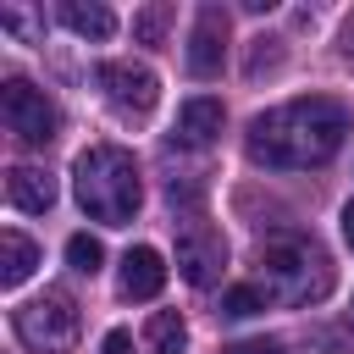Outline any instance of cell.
I'll use <instances>...</instances> for the list:
<instances>
[{"label":"cell","instance_id":"6da1fadb","mask_svg":"<svg viewBox=\"0 0 354 354\" xmlns=\"http://www.w3.org/2000/svg\"><path fill=\"white\" fill-rule=\"evenodd\" d=\"M343 133H348V105L326 100V94H304V100L260 111L249 122V133H243V149H249L254 166L304 171V166L332 160L343 149Z\"/></svg>","mask_w":354,"mask_h":354},{"label":"cell","instance_id":"7a4b0ae2","mask_svg":"<svg viewBox=\"0 0 354 354\" xmlns=\"http://www.w3.org/2000/svg\"><path fill=\"white\" fill-rule=\"evenodd\" d=\"M72 194H77V205H83L88 221L127 227L138 216V199H144L138 160L122 144H94V149H83L72 160Z\"/></svg>","mask_w":354,"mask_h":354},{"label":"cell","instance_id":"3957f363","mask_svg":"<svg viewBox=\"0 0 354 354\" xmlns=\"http://www.w3.org/2000/svg\"><path fill=\"white\" fill-rule=\"evenodd\" d=\"M17 337L28 343V348H39V354H61V348H72L77 343V304H72V293H61V288H44L39 299H28L17 315Z\"/></svg>","mask_w":354,"mask_h":354},{"label":"cell","instance_id":"277c9868","mask_svg":"<svg viewBox=\"0 0 354 354\" xmlns=\"http://www.w3.org/2000/svg\"><path fill=\"white\" fill-rule=\"evenodd\" d=\"M0 122H6L28 149H44V144L55 138V127H61V111L44 100V88H33L28 77H11V83L0 88Z\"/></svg>","mask_w":354,"mask_h":354},{"label":"cell","instance_id":"5b68a950","mask_svg":"<svg viewBox=\"0 0 354 354\" xmlns=\"http://www.w3.org/2000/svg\"><path fill=\"white\" fill-rule=\"evenodd\" d=\"M227 266V243L210 221H183L177 227V271L188 288H210Z\"/></svg>","mask_w":354,"mask_h":354},{"label":"cell","instance_id":"8992f818","mask_svg":"<svg viewBox=\"0 0 354 354\" xmlns=\"http://www.w3.org/2000/svg\"><path fill=\"white\" fill-rule=\"evenodd\" d=\"M100 88H105L111 105L127 111V116H144V111L160 100V77H155L149 66H138V61H105V66H100Z\"/></svg>","mask_w":354,"mask_h":354},{"label":"cell","instance_id":"52a82bcc","mask_svg":"<svg viewBox=\"0 0 354 354\" xmlns=\"http://www.w3.org/2000/svg\"><path fill=\"white\" fill-rule=\"evenodd\" d=\"M221 61H227V11L205 6L199 22H194V33H188V72L194 77H216Z\"/></svg>","mask_w":354,"mask_h":354},{"label":"cell","instance_id":"ba28073f","mask_svg":"<svg viewBox=\"0 0 354 354\" xmlns=\"http://www.w3.org/2000/svg\"><path fill=\"white\" fill-rule=\"evenodd\" d=\"M216 133H221V100L194 94V100L177 105V127H171V138H177L183 149H205V144H216Z\"/></svg>","mask_w":354,"mask_h":354},{"label":"cell","instance_id":"9c48e42d","mask_svg":"<svg viewBox=\"0 0 354 354\" xmlns=\"http://www.w3.org/2000/svg\"><path fill=\"white\" fill-rule=\"evenodd\" d=\"M260 266L282 282V293H293V299H304V266H321L315 254H310V243H299V238H282V243H266L260 249Z\"/></svg>","mask_w":354,"mask_h":354},{"label":"cell","instance_id":"30bf717a","mask_svg":"<svg viewBox=\"0 0 354 354\" xmlns=\"http://www.w3.org/2000/svg\"><path fill=\"white\" fill-rule=\"evenodd\" d=\"M160 288H166V260H160V249H149V243L127 249V254H122V293H127V299H155Z\"/></svg>","mask_w":354,"mask_h":354},{"label":"cell","instance_id":"8fae6325","mask_svg":"<svg viewBox=\"0 0 354 354\" xmlns=\"http://www.w3.org/2000/svg\"><path fill=\"white\" fill-rule=\"evenodd\" d=\"M6 199H11L17 210H50V205H55V183H50L39 166H17V171L6 177Z\"/></svg>","mask_w":354,"mask_h":354},{"label":"cell","instance_id":"7c38bea8","mask_svg":"<svg viewBox=\"0 0 354 354\" xmlns=\"http://www.w3.org/2000/svg\"><path fill=\"white\" fill-rule=\"evenodd\" d=\"M39 266V243L22 232H0V288H22Z\"/></svg>","mask_w":354,"mask_h":354},{"label":"cell","instance_id":"4fadbf2b","mask_svg":"<svg viewBox=\"0 0 354 354\" xmlns=\"http://www.w3.org/2000/svg\"><path fill=\"white\" fill-rule=\"evenodd\" d=\"M61 22H66L77 39H111V33H116V17H111L105 6H94V0H88V6H83V0H66V6H61Z\"/></svg>","mask_w":354,"mask_h":354},{"label":"cell","instance_id":"5bb4252c","mask_svg":"<svg viewBox=\"0 0 354 354\" xmlns=\"http://www.w3.org/2000/svg\"><path fill=\"white\" fill-rule=\"evenodd\" d=\"M144 337H149V354H188V326L177 310H155Z\"/></svg>","mask_w":354,"mask_h":354},{"label":"cell","instance_id":"9a60e30c","mask_svg":"<svg viewBox=\"0 0 354 354\" xmlns=\"http://www.w3.org/2000/svg\"><path fill=\"white\" fill-rule=\"evenodd\" d=\"M66 260H72V271L94 277V271H100V260H105V249H100V238H88V232H72V238H66Z\"/></svg>","mask_w":354,"mask_h":354},{"label":"cell","instance_id":"2e32d148","mask_svg":"<svg viewBox=\"0 0 354 354\" xmlns=\"http://www.w3.org/2000/svg\"><path fill=\"white\" fill-rule=\"evenodd\" d=\"M266 299H271V288H254V282H243V288H227V299H221V315H254V310H266Z\"/></svg>","mask_w":354,"mask_h":354},{"label":"cell","instance_id":"e0dca14e","mask_svg":"<svg viewBox=\"0 0 354 354\" xmlns=\"http://www.w3.org/2000/svg\"><path fill=\"white\" fill-rule=\"evenodd\" d=\"M166 22H171V11H166V6H144V11L133 17V39H144V44H160Z\"/></svg>","mask_w":354,"mask_h":354},{"label":"cell","instance_id":"ac0fdd59","mask_svg":"<svg viewBox=\"0 0 354 354\" xmlns=\"http://www.w3.org/2000/svg\"><path fill=\"white\" fill-rule=\"evenodd\" d=\"M0 28H11V33H22V39H33V22H28L22 11H0Z\"/></svg>","mask_w":354,"mask_h":354},{"label":"cell","instance_id":"d6986e66","mask_svg":"<svg viewBox=\"0 0 354 354\" xmlns=\"http://www.w3.org/2000/svg\"><path fill=\"white\" fill-rule=\"evenodd\" d=\"M227 354H282V343H271V337H254V343H238V348H227Z\"/></svg>","mask_w":354,"mask_h":354},{"label":"cell","instance_id":"ffe728a7","mask_svg":"<svg viewBox=\"0 0 354 354\" xmlns=\"http://www.w3.org/2000/svg\"><path fill=\"white\" fill-rule=\"evenodd\" d=\"M100 354H133V337H127V332H105Z\"/></svg>","mask_w":354,"mask_h":354},{"label":"cell","instance_id":"44dd1931","mask_svg":"<svg viewBox=\"0 0 354 354\" xmlns=\"http://www.w3.org/2000/svg\"><path fill=\"white\" fill-rule=\"evenodd\" d=\"M343 238H348V249H354V199L343 205Z\"/></svg>","mask_w":354,"mask_h":354},{"label":"cell","instance_id":"7402d4cb","mask_svg":"<svg viewBox=\"0 0 354 354\" xmlns=\"http://www.w3.org/2000/svg\"><path fill=\"white\" fill-rule=\"evenodd\" d=\"M348 321H354V310H348Z\"/></svg>","mask_w":354,"mask_h":354}]
</instances>
